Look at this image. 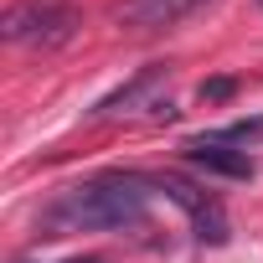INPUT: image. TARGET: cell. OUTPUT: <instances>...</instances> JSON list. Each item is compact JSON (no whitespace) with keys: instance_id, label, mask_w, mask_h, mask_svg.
<instances>
[{"instance_id":"8","label":"cell","mask_w":263,"mask_h":263,"mask_svg":"<svg viewBox=\"0 0 263 263\" xmlns=\"http://www.w3.org/2000/svg\"><path fill=\"white\" fill-rule=\"evenodd\" d=\"M196 93H201V103H222V98H232V93H237V78H206Z\"/></svg>"},{"instance_id":"7","label":"cell","mask_w":263,"mask_h":263,"mask_svg":"<svg viewBox=\"0 0 263 263\" xmlns=\"http://www.w3.org/2000/svg\"><path fill=\"white\" fill-rule=\"evenodd\" d=\"M206 140H217V145H253V140H263V114L232 119V124H222L217 135H206Z\"/></svg>"},{"instance_id":"1","label":"cell","mask_w":263,"mask_h":263,"mask_svg":"<svg viewBox=\"0 0 263 263\" xmlns=\"http://www.w3.org/2000/svg\"><path fill=\"white\" fill-rule=\"evenodd\" d=\"M150 176L135 171H114V176H93L72 191H62L52 201V212L42 217L52 232H93V227H135L150 212Z\"/></svg>"},{"instance_id":"4","label":"cell","mask_w":263,"mask_h":263,"mask_svg":"<svg viewBox=\"0 0 263 263\" xmlns=\"http://www.w3.org/2000/svg\"><path fill=\"white\" fill-rule=\"evenodd\" d=\"M201 6H212V0H124L119 26H129V31H165V26L196 16Z\"/></svg>"},{"instance_id":"5","label":"cell","mask_w":263,"mask_h":263,"mask_svg":"<svg viewBox=\"0 0 263 263\" xmlns=\"http://www.w3.org/2000/svg\"><path fill=\"white\" fill-rule=\"evenodd\" d=\"M186 160L191 165H201V171H212V176H227V181H253V155L248 150H227V145H217V140H186Z\"/></svg>"},{"instance_id":"2","label":"cell","mask_w":263,"mask_h":263,"mask_svg":"<svg viewBox=\"0 0 263 263\" xmlns=\"http://www.w3.org/2000/svg\"><path fill=\"white\" fill-rule=\"evenodd\" d=\"M78 31V11L67 0H16L0 16V36L16 47H62Z\"/></svg>"},{"instance_id":"6","label":"cell","mask_w":263,"mask_h":263,"mask_svg":"<svg viewBox=\"0 0 263 263\" xmlns=\"http://www.w3.org/2000/svg\"><path fill=\"white\" fill-rule=\"evenodd\" d=\"M160 83H165V62L145 67L140 78H129L124 88H114L108 98H98V103H93V114H98V119H108V114H124V108H135V103H145V93H155Z\"/></svg>"},{"instance_id":"9","label":"cell","mask_w":263,"mask_h":263,"mask_svg":"<svg viewBox=\"0 0 263 263\" xmlns=\"http://www.w3.org/2000/svg\"><path fill=\"white\" fill-rule=\"evenodd\" d=\"M67 263H103L98 253H83V258H67Z\"/></svg>"},{"instance_id":"10","label":"cell","mask_w":263,"mask_h":263,"mask_svg":"<svg viewBox=\"0 0 263 263\" xmlns=\"http://www.w3.org/2000/svg\"><path fill=\"white\" fill-rule=\"evenodd\" d=\"M258 6H263V0H258Z\"/></svg>"},{"instance_id":"3","label":"cell","mask_w":263,"mask_h":263,"mask_svg":"<svg viewBox=\"0 0 263 263\" xmlns=\"http://www.w3.org/2000/svg\"><path fill=\"white\" fill-rule=\"evenodd\" d=\"M155 191H165L186 217H191V227H196V237L201 242H212V248H222L227 242V217H222V206L206 196V191H196L191 181H181V176H155Z\"/></svg>"}]
</instances>
